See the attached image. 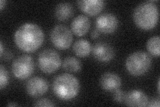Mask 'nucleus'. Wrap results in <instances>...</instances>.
I'll return each mask as SVG.
<instances>
[{"instance_id": "obj_1", "label": "nucleus", "mask_w": 160, "mask_h": 107, "mask_svg": "<svg viewBox=\"0 0 160 107\" xmlns=\"http://www.w3.org/2000/svg\"><path fill=\"white\" fill-rule=\"evenodd\" d=\"M45 35L38 25L26 23L19 26L14 34V42L17 46L26 52H35L42 46Z\"/></svg>"}, {"instance_id": "obj_2", "label": "nucleus", "mask_w": 160, "mask_h": 107, "mask_svg": "<svg viewBox=\"0 0 160 107\" xmlns=\"http://www.w3.org/2000/svg\"><path fill=\"white\" fill-rule=\"evenodd\" d=\"M133 18L139 28L143 30L152 29L156 26L158 22V8L153 1L142 2L135 8Z\"/></svg>"}, {"instance_id": "obj_3", "label": "nucleus", "mask_w": 160, "mask_h": 107, "mask_svg": "<svg viewBox=\"0 0 160 107\" xmlns=\"http://www.w3.org/2000/svg\"><path fill=\"white\" fill-rule=\"evenodd\" d=\"M52 89L58 99L62 100H69L76 98L79 94L80 83L74 76L64 73L55 78Z\"/></svg>"}, {"instance_id": "obj_4", "label": "nucleus", "mask_w": 160, "mask_h": 107, "mask_svg": "<svg viewBox=\"0 0 160 107\" xmlns=\"http://www.w3.org/2000/svg\"><path fill=\"white\" fill-rule=\"evenodd\" d=\"M152 64V60L149 54L143 51H137L127 58L126 68L130 74L140 76L148 72Z\"/></svg>"}, {"instance_id": "obj_5", "label": "nucleus", "mask_w": 160, "mask_h": 107, "mask_svg": "<svg viewBox=\"0 0 160 107\" xmlns=\"http://www.w3.org/2000/svg\"><path fill=\"white\" fill-rule=\"evenodd\" d=\"M61 65V57L56 50H44L38 56L39 68L44 73L52 74L56 72Z\"/></svg>"}, {"instance_id": "obj_6", "label": "nucleus", "mask_w": 160, "mask_h": 107, "mask_svg": "<svg viewBox=\"0 0 160 107\" xmlns=\"http://www.w3.org/2000/svg\"><path fill=\"white\" fill-rule=\"evenodd\" d=\"M50 40L56 48L64 50L68 49L73 42V34L66 25L59 24L50 32Z\"/></svg>"}, {"instance_id": "obj_7", "label": "nucleus", "mask_w": 160, "mask_h": 107, "mask_svg": "<svg viewBox=\"0 0 160 107\" xmlns=\"http://www.w3.org/2000/svg\"><path fill=\"white\" fill-rule=\"evenodd\" d=\"M35 69L34 61L32 56L24 54L13 60L12 66L13 74L19 80H25L31 76Z\"/></svg>"}, {"instance_id": "obj_8", "label": "nucleus", "mask_w": 160, "mask_h": 107, "mask_svg": "<svg viewBox=\"0 0 160 107\" xmlns=\"http://www.w3.org/2000/svg\"><path fill=\"white\" fill-rule=\"evenodd\" d=\"M119 25V20L116 15L104 13L99 16L96 20V26L99 32L105 34H113Z\"/></svg>"}, {"instance_id": "obj_9", "label": "nucleus", "mask_w": 160, "mask_h": 107, "mask_svg": "<svg viewBox=\"0 0 160 107\" xmlns=\"http://www.w3.org/2000/svg\"><path fill=\"white\" fill-rule=\"evenodd\" d=\"M49 84L47 80L39 76L30 78L26 84V89L28 94L33 98L39 97L47 93Z\"/></svg>"}, {"instance_id": "obj_10", "label": "nucleus", "mask_w": 160, "mask_h": 107, "mask_svg": "<svg viewBox=\"0 0 160 107\" xmlns=\"http://www.w3.org/2000/svg\"><path fill=\"white\" fill-rule=\"evenodd\" d=\"M93 56L97 60L102 62L111 61L115 55V52L111 45L106 42H98L92 48Z\"/></svg>"}, {"instance_id": "obj_11", "label": "nucleus", "mask_w": 160, "mask_h": 107, "mask_svg": "<svg viewBox=\"0 0 160 107\" xmlns=\"http://www.w3.org/2000/svg\"><path fill=\"white\" fill-rule=\"evenodd\" d=\"M149 99L147 94L140 90H132L126 93L124 103L129 106H147Z\"/></svg>"}, {"instance_id": "obj_12", "label": "nucleus", "mask_w": 160, "mask_h": 107, "mask_svg": "<svg viewBox=\"0 0 160 107\" xmlns=\"http://www.w3.org/2000/svg\"><path fill=\"white\" fill-rule=\"evenodd\" d=\"M99 85L105 91L114 92L120 88L122 85V79L116 73L106 72L100 78Z\"/></svg>"}, {"instance_id": "obj_13", "label": "nucleus", "mask_w": 160, "mask_h": 107, "mask_svg": "<svg viewBox=\"0 0 160 107\" xmlns=\"http://www.w3.org/2000/svg\"><path fill=\"white\" fill-rule=\"evenodd\" d=\"M77 3L79 8L90 16H96L102 11L105 6L103 0H80Z\"/></svg>"}, {"instance_id": "obj_14", "label": "nucleus", "mask_w": 160, "mask_h": 107, "mask_svg": "<svg viewBox=\"0 0 160 107\" xmlns=\"http://www.w3.org/2000/svg\"><path fill=\"white\" fill-rule=\"evenodd\" d=\"M89 19L85 15H79L75 18L71 24L72 32L78 36L86 35L90 28Z\"/></svg>"}, {"instance_id": "obj_15", "label": "nucleus", "mask_w": 160, "mask_h": 107, "mask_svg": "<svg viewBox=\"0 0 160 107\" xmlns=\"http://www.w3.org/2000/svg\"><path fill=\"white\" fill-rule=\"evenodd\" d=\"M73 8L68 2H62L57 5L55 9V16L60 21H65L72 16Z\"/></svg>"}, {"instance_id": "obj_16", "label": "nucleus", "mask_w": 160, "mask_h": 107, "mask_svg": "<svg viewBox=\"0 0 160 107\" xmlns=\"http://www.w3.org/2000/svg\"><path fill=\"white\" fill-rule=\"evenodd\" d=\"M73 51L78 57H87L91 53V44L87 40L79 39L74 43L73 45Z\"/></svg>"}, {"instance_id": "obj_17", "label": "nucleus", "mask_w": 160, "mask_h": 107, "mask_svg": "<svg viewBox=\"0 0 160 107\" xmlns=\"http://www.w3.org/2000/svg\"><path fill=\"white\" fill-rule=\"evenodd\" d=\"M62 65L63 69L69 72H78L82 68L81 62L73 56L66 57Z\"/></svg>"}, {"instance_id": "obj_18", "label": "nucleus", "mask_w": 160, "mask_h": 107, "mask_svg": "<svg viewBox=\"0 0 160 107\" xmlns=\"http://www.w3.org/2000/svg\"><path fill=\"white\" fill-rule=\"evenodd\" d=\"M160 39L159 35H155L150 38L147 42L146 48L148 52L153 56H159L160 48H159Z\"/></svg>"}, {"instance_id": "obj_19", "label": "nucleus", "mask_w": 160, "mask_h": 107, "mask_svg": "<svg viewBox=\"0 0 160 107\" xmlns=\"http://www.w3.org/2000/svg\"><path fill=\"white\" fill-rule=\"evenodd\" d=\"M9 83V74L3 65L0 66V89L6 88Z\"/></svg>"}, {"instance_id": "obj_20", "label": "nucleus", "mask_w": 160, "mask_h": 107, "mask_svg": "<svg viewBox=\"0 0 160 107\" xmlns=\"http://www.w3.org/2000/svg\"><path fill=\"white\" fill-rule=\"evenodd\" d=\"M125 96H126V93L119 88L113 92V100L118 103L121 104L124 103Z\"/></svg>"}, {"instance_id": "obj_21", "label": "nucleus", "mask_w": 160, "mask_h": 107, "mask_svg": "<svg viewBox=\"0 0 160 107\" xmlns=\"http://www.w3.org/2000/svg\"><path fill=\"white\" fill-rule=\"evenodd\" d=\"M34 106H46V107H51V106H56V105L53 102L48 99H42L37 102L33 104Z\"/></svg>"}, {"instance_id": "obj_22", "label": "nucleus", "mask_w": 160, "mask_h": 107, "mask_svg": "<svg viewBox=\"0 0 160 107\" xmlns=\"http://www.w3.org/2000/svg\"><path fill=\"white\" fill-rule=\"evenodd\" d=\"M160 106V100L159 99H153L148 101L147 106L149 107H159Z\"/></svg>"}, {"instance_id": "obj_23", "label": "nucleus", "mask_w": 160, "mask_h": 107, "mask_svg": "<svg viewBox=\"0 0 160 107\" xmlns=\"http://www.w3.org/2000/svg\"><path fill=\"white\" fill-rule=\"evenodd\" d=\"M13 56V54L12 52H6L5 54H3L2 56V58H3L5 60H9L11 59Z\"/></svg>"}, {"instance_id": "obj_24", "label": "nucleus", "mask_w": 160, "mask_h": 107, "mask_svg": "<svg viewBox=\"0 0 160 107\" xmlns=\"http://www.w3.org/2000/svg\"><path fill=\"white\" fill-rule=\"evenodd\" d=\"M99 32L98 29H93L91 33V37L92 39H96L99 37Z\"/></svg>"}, {"instance_id": "obj_25", "label": "nucleus", "mask_w": 160, "mask_h": 107, "mask_svg": "<svg viewBox=\"0 0 160 107\" xmlns=\"http://www.w3.org/2000/svg\"><path fill=\"white\" fill-rule=\"evenodd\" d=\"M6 3H7L6 1L1 0V1H0V9L2 10L3 9V8L6 6Z\"/></svg>"}, {"instance_id": "obj_26", "label": "nucleus", "mask_w": 160, "mask_h": 107, "mask_svg": "<svg viewBox=\"0 0 160 107\" xmlns=\"http://www.w3.org/2000/svg\"><path fill=\"white\" fill-rule=\"evenodd\" d=\"M3 54V45L2 42H0V56H2Z\"/></svg>"}, {"instance_id": "obj_27", "label": "nucleus", "mask_w": 160, "mask_h": 107, "mask_svg": "<svg viewBox=\"0 0 160 107\" xmlns=\"http://www.w3.org/2000/svg\"><path fill=\"white\" fill-rule=\"evenodd\" d=\"M18 106V104H17L16 103H10L8 104V106Z\"/></svg>"}, {"instance_id": "obj_28", "label": "nucleus", "mask_w": 160, "mask_h": 107, "mask_svg": "<svg viewBox=\"0 0 160 107\" xmlns=\"http://www.w3.org/2000/svg\"><path fill=\"white\" fill-rule=\"evenodd\" d=\"M158 93H159V80H158Z\"/></svg>"}]
</instances>
